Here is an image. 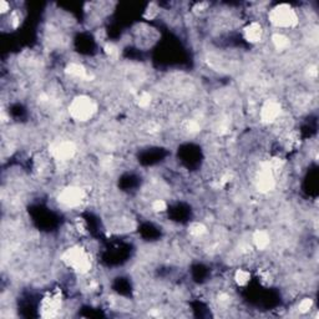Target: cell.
Masks as SVG:
<instances>
[{"instance_id": "obj_1", "label": "cell", "mask_w": 319, "mask_h": 319, "mask_svg": "<svg viewBox=\"0 0 319 319\" xmlns=\"http://www.w3.org/2000/svg\"><path fill=\"white\" fill-rule=\"evenodd\" d=\"M61 262L66 268L79 276H86L93 270V258L87 248L74 244L67 247L61 255Z\"/></svg>"}, {"instance_id": "obj_2", "label": "cell", "mask_w": 319, "mask_h": 319, "mask_svg": "<svg viewBox=\"0 0 319 319\" xmlns=\"http://www.w3.org/2000/svg\"><path fill=\"white\" fill-rule=\"evenodd\" d=\"M267 19L273 28L279 30H292L299 25V14L297 9L287 3L272 7L267 13Z\"/></svg>"}, {"instance_id": "obj_3", "label": "cell", "mask_w": 319, "mask_h": 319, "mask_svg": "<svg viewBox=\"0 0 319 319\" xmlns=\"http://www.w3.org/2000/svg\"><path fill=\"white\" fill-rule=\"evenodd\" d=\"M99 105L96 100L88 95H78L73 97L72 101L67 106V114L70 119L76 121V122H87L97 114Z\"/></svg>"}, {"instance_id": "obj_4", "label": "cell", "mask_w": 319, "mask_h": 319, "mask_svg": "<svg viewBox=\"0 0 319 319\" xmlns=\"http://www.w3.org/2000/svg\"><path fill=\"white\" fill-rule=\"evenodd\" d=\"M63 292L61 289H50L43 294L39 302V314L43 318H55L63 309Z\"/></svg>"}, {"instance_id": "obj_5", "label": "cell", "mask_w": 319, "mask_h": 319, "mask_svg": "<svg viewBox=\"0 0 319 319\" xmlns=\"http://www.w3.org/2000/svg\"><path fill=\"white\" fill-rule=\"evenodd\" d=\"M59 205L67 209H76L86 201V191L76 185H69L58 193Z\"/></svg>"}, {"instance_id": "obj_6", "label": "cell", "mask_w": 319, "mask_h": 319, "mask_svg": "<svg viewBox=\"0 0 319 319\" xmlns=\"http://www.w3.org/2000/svg\"><path fill=\"white\" fill-rule=\"evenodd\" d=\"M258 116L263 125H276L283 116V106L276 99L265 100L259 108Z\"/></svg>"}, {"instance_id": "obj_7", "label": "cell", "mask_w": 319, "mask_h": 319, "mask_svg": "<svg viewBox=\"0 0 319 319\" xmlns=\"http://www.w3.org/2000/svg\"><path fill=\"white\" fill-rule=\"evenodd\" d=\"M49 151L51 158L60 162V164H65L75 157L76 152H78V146L72 140H59L50 146Z\"/></svg>"}, {"instance_id": "obj_8", "label": "cell", "mask_w": 319, "mask_h": 319, "mask_svg": "<svg viewBox=\"0 0 319 319\" xmlns=\"http://www.w3.org/2000/svg\"><path fill=\"white\" fill-rule=\"evenodd\" d=\"M255 184L257 190L261 192V193H270V192L273 191L274 187H276V172H274L273 168L271 167L268 161L262 164V166L257 171Z\"/></svg>"}, {"instance_id": "obj_9", "label": "cell", "mask_w": 319, "mask_h": 319, "mask_svg": "<svg viewBox=\"0 0 319 319\" xmlns=\"http://www.w3.org/2000/svg\"><path fill=\"white\" fill-rule=\"evenodd\" d=\"M242 37L251 45H257V44L261 43L264 37V28L262 23L256 22V20L248 22L242 28Z\"/></svg>"}, {"instance_id": "obj_10", "label": "cell", "mask_w": 319, "mask_h": 319, "mask_svg": "<svg viewBox=\"0 0 319 319\" xmlns=\"http://www.w3.org/2000/svg\"><path fill=\"white\" fill-rule=\"evenodd\" d=\"M65 75L73 80H79V81H88L91 79V75L88 74V70L82 64L72 61L65 66L64 69Z\"/></svg>"}, {"instance_id": "obj_11", "label": "cell", "mask_w": 319, "mask_h": 319, "mask_svg": "<svg viewBox=\"0 0 319 319\" xmlns=\"http://www.w3.org/2000/svg\"><path fill=\"white\" fill-rule=\"evenodd\" d=\"M271 235L265 229H256L252 235V244L257 251H265L271 246Z\"/></svg>"}, {"instance_id": "obj_12", "label": "cell", "mask_w": 319, "mask_h": 319, "mask_svg": "<svg viewBox=\"0 0 319 319\" xmlns=\"http://www.w3.org/2000/svg\"><path fill=\"white\" fill-rule=\"evenodd\" d=\"M271 43L277 51H286L292 45L291 38L280 31H276L271 35Z\"/></svg>"}, {"instance_id": "obj_13", "label": "cell", "mask_w": 319, "mask_h": 319, "mask_svg": "<svg viewBox=\"0 0 319 319\" xmlns=\"http://www.w3.org/2000/svg\"><path fill=\"white\" fill-rule=\"evenodd\" d=\"M252 280V273L246 268H238L233 273V282L239 288H246Z\"/></svg>"}, {"instance_id": "obj_14", "label": "cell", "mask_w": 319, "mask_h": 319, "mask_svg": "<svg viewBox=\"0 0 319 319\" xmlns=\"http://www.w3.org/2000/svg\"><path fill=\"white\" fill-rule=\"evenodd\" d=\"M207 226H206L203 222H200V221H194V222H191L190 226H188L187 232L188 235L191 236L192 238H202L203 236L207 233Z\"/></svg>"}, {"instance_id": "obj_15", "label": "cell", "mask_w": 319, "mask_h": 319, "mask_svg": "<svg viewBox=\"0 0 319 319\" xmlns=\"http://www.w3.org/2000/svg\"><path fill=\"white\" fill-rule=\"evenodd\" d=\"M135 102L138 108L143 109V110H146V109H149L152 104V95L149 91H141V93L136 96Z\"/></svg>"}, {"instance_id": "obj_16", "label": "cell", "mask_w": 319, "mask_h": 319, "mask_svg": "<svg viewBox=\"0 0 319 319\" xmlns=\"http://www.w3.org/2000/svg\"><path fill=\"white\" fill-rule=\"evenodd\" d=\"M313 307H314V300H313L312 298L306 297L303 298V299H300V302L297 304V311L302 313V314H307V313L312 311Z\"/></svg>"}, {"instance_id": "obj_17", "label": "cell", "mask_w": 319, "mask_h": 319, "mask_svg": "<svg viewBox=\"0 0 319 319\" xmlns=\"http://www.w3.org/2000/svg\"><path fill=\"white\" fill-rule=\"evenodd\" d=\"M167 208H168L167 202L162 199H156L151 202V211L153 212V214H158V215L165 214V212L167 211Z\"/></svg>"}, {"instance_id": "obj_18", "label": "cell", "mask_w": 319, "mask_h": 319, "mask_svg": "<svg viewBox=\"0 0 319 319\" xmlns=\"http://www.w3.org/2000/svg\"><path fill=\"white\" fill-rule=\"evenodd\" d=\"M160 13V9L157 7L156 3H151V4L147 5V8L145 9V13H144V17L146 20H153L155 17H157Z\"/></svg>"}, {"instance_id": "obj_19", "label": "cell", "mask_w": 319, "mask_h": 319, "mask_svg": "<svg viewBox=\"0 0 319 319\" xmlns=\"http://www.w3.org/2000/svg\"><path fill=\"white\" fill-rule=\"evenodd\" d=\"M22 14L19 13L17 10H13L10 14H9V25H10V28L13 29H16L17 26L20 25V23H22Z\"/></svg>"}, {"instance_id": "obj_20", "label": "cell", "mask_w": 319, "mask_h": 319, "mask_svg": "<svg viewBox=\"0 0 319 319\" xmlns=\"http://www.w3.org/2000/svg\"><path fill=\"white\" fill-rule=\"evenodd\" d=\"M104 51H105V54L109 56V58H115V56L119 55V48H117V46L112 43H106L105 44Z\"/></svg>"}, {"instance_id": "obj_21", "label": "cell", "mask_w": 319, "mask_h": 319, "mask_svg": "<svg viewBox=\"0 0 319 319\" xmlns=\"http://www.w3.org/2000/svg\"><path fill=\"white\" fill-rule=\"evenodd\" d=\"M186 130H187L190 134H196V132L201 131V125L199 121L196 120H188L187 123H186Z\"/></svg>"}, {"instance_id": "obj_22", "label": "cell", "mask_w": 319, "mask_h": 319, "mask_svg": "<svg viewBox=\"0 0 319 319\" xmlns=\"http://www.w3.org/2000/svg\"><path fill=\"white\" fill-rule=\"evenodd\" d=\"M11 5L10 3L7 2V0H0V14L3 16L4 15H9L11 13Z\"/></svg>"}]
</instances>
